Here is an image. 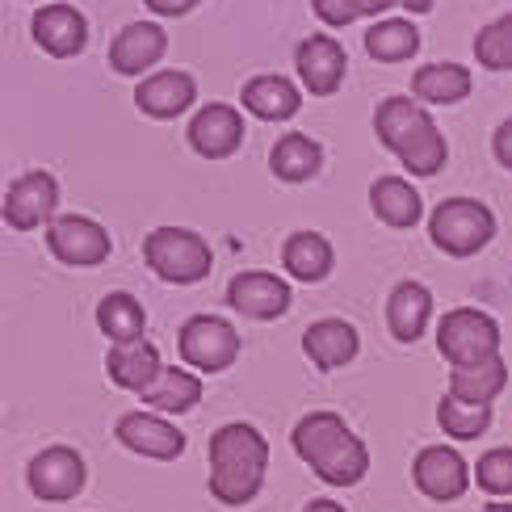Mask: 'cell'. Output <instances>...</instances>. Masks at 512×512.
Returning <instances> with one entry per match:
<instances>
[{
	"label": "cell",
	"mask_w": 512,
	"mask_h": 512,
	"mask_svg": "<svg viewBox=\"0 0 512 512\" xmlns=\"http://www.w3.org/2000/svg\"><path fill=\"white\" fill-rule=\"evenodd\" d=\"M55 210H59V181L51 173H26L9 185L5 206L0 215L13 231H34L42 223H55Z\"/></svg>",
	"instance_id": "obj_12"
},
{
	"label": "cell",
	"mask_w": 512,
	"mask_h": 512,
	"mask_svg": "<svg viewBox=\"0 0 512 512\" xmlns=\"http://www.w3.org/2000/svg\"><path fill=\"white\" fill-rule=\"evenodd\" d=\"M84 479H89V466H84V458L72 445H47L26 466V487L34 492V500H47V504L76 500L84 492Z\"/></svg>",
	"instance_id": "obj_8"
},
{
	"label": "cell",
	"mask_w": 512,
	"mask_h": 512,
	"mask_svg": "<svg viewBox=\"0 0 512 512\" xmlns=\"http://www.w3.org/2000/svg\"><path fill=\"white\" fill-rule=\"evenodd\" d=\"M240 101L244 110L265 118V122H290L298 110H303V93H298V84L286 80V76H252L244 89H240Z\"/></svg>",
	"instance_id": "obj_22"
},
{
	"label": "cell",
	"mask_w": 512,
	"mask_h": 512,
	"mask_svg": "<svg viewBox=\"0 0 512 512\" xmlns=\"http://www.w3.org/2000/svg\"><path fill=\"white\" fill-rule=\"evenodd\" d=\"M303 353L311 357L315 370L332 374V370H345L361 353V336L349 319H319V324H311L303 332Z\"/></svg>",
	"instance_id": "obj_19"
},
{
	"label": "cell",
	"mask_w": 512,
	"mask_h": 512,
	"mask_svg": "<svg viewBox=\"0 0 512 512\" xmlns=\"http://www.w3.org/2000/svg\"><path fill=\"white\" fill-rule=\"evenodd\" d=\"M160 370H164L160 353H156V345L147 336L131 340V345H110V353H105V374H110V382L122 387V391L143 395L160 378Z\"/></svg>",
	"instance_id": "obj_20"
},
{
	"label": "cell",
	"mask_w": 512,
	"mask_h": 512,
	"mask_svg": "<svg viewBox=\"0 0 512 512\" xmlns=\"http://www.w3.org/2000/svg\"><path fill=\"white\" fill-rule=\"evenodd\" d=\"M319 164H324V147H319L311 135L303 131H290L273 143V152H269V168H273V177L277 181H286V185H303L319 173Z\"/></svg>",
	"instance_id": "obj_27"
},
{
	"label": "cell",
	"mask_w": 512,
	"mask_h": 512,
	"mask_svg": "<svg viewBox=\"0 0 512 512\" xmlns=\"http://www.w3.org/2000/svg\"><path fill=\"white\" fill-rule=\"evenodd\" d=\"M210 496L227 508L252 504L269 475V441L256 424H223L210 433Z\"/></svg>",
	"instance_id": "obj_1"
},
{
	"label": "cell",
	"mask_w": 512,
	"mask_h": 512,
	"mask_svg": "<svg viewBox=\"0 0 512 512\" xmlns=\"http://www.w3.org/2000/svg\"><path fill=\"white\" fill-rule=\"evenodd\" d=\"M433 5H437V0H403V9H408L412 17H416V13H429Z\"/></svg>",
	"instance_id": "obj_38"
},
{
	"label": "cell",
	"mask_w": 512,
	"mask_h": 512,
	"mask_svg": "<svg viewBox=\"0 0 512 512\" xmlns=\"http://www.w3.org/2000/svg\"><path fill=\"white\" fill-rule=\"evenodd\" d=\"M311 9L324 26L340 30V26H353L357 17H366V0H311Z\"/></svg>",
	"instance_id": "obj_34"
},
{
	"label": "cell",
	"mask_w": 512,
	"mask_h": 512,
	"mask_svg": "<svg viewBox=\"0 0 512 512\" xmlns=\"http://www.w3.org/2000/svg\"><path fill=\"white\" fill-rule=\"evenodd\" d=\"M508 387V366L504 357H492V361H479V366H454L450 370V391L462 403H475V408H492V399Z\"/></svg>",
	"instance_id": "obj_29"
},
{
	"label": "cell",
	"mask_w": 512,
	"mask_h": 512,
	"mask_svg": "<svg viewBox=\"0 0 512 512\" xmlns=\"http://www.w3.org/2000/svg\"><path fill=\"white\" fill-rule=\"evenodd\" d=\"M114 437L122 450H131L139 458L173 462L185 454V433H177V424L160 412H126L114 424Z\"/></svg>",
	"instance_id": "obj_11"
},
{
	"label": "cell",
	"mask_w": 512,
	"mask_h": 512,
	"mask_svg": "<svg viewBox=\"0 0 512 512\" xmlns=\"http://www.w3.org/2000/svg\"><path fill=\"white\" fill-rule=\"evenodd\" d=\"M370 206H374V215L395 231H408L424 219V202L416 194V185L403 177H378L370 185Z\"/></svg>",
	"instance_id": "obj_25"
},
{
	"label": "cell",
	"mask_w": 512,
	"mask_h": 512,
	"mask_svg": "<svg viewBox=\"0 0 512 512\" xmlns=\"http://www.w3.org/2000/svg\"><path fill=\"white\" fill-rule=\"evenodd\" d=\"M496 236V215L479 198H445L429 215V240L445 256H475L492 244Z\"/></svg>",
	"instance_id": "obj_5"
},
{
	"label": "cell",
	"mask_w": 512,
	"mask_h": 512,
	"mask_svg": "<svg viewBox=\"0 0 512 512\" xmlns=\"http://www.w3.org/2000/svg\"><path fill=\"white\" fill-rule=\"evenodd\" d=\"M471 68H462V63H450V59H441V63H424V68H416L412 76V97L420 105H458L471 97Z\"/></svg>",
	"instance_id": "obj_23"
},
{
	"label": "cell",
	"mask_w": 512,
	"mask_h": 512,
	"mask_svg": "<svg viewBox=\"0 0 512 512\" xmlns=\"http://www.w3.org/2000/svg\"><path fill=\"white\" fill-rule=\"evenodd\" d=\"M227 303L248 319H277V315L290 311L294 290H290L286 277L265 273V269H248V273H236L227 282Z\"/></svg>",
	"instance_id": "obj_14"
},
{
	"label": "cell",
	"mask_w": 512,
	"mask_h": 512,
	"mask_svg": "<svg viewBox=\"0 0 512 512\" xmlns=\"http://www.w3.org/2000/svg\"><path fill=\"white\" fill-rule=\"evenodd\" d=\"M374 131L412 177H437L445 156H450L441 126L433 122V114L424 110L416 97H387L382 101L378 114H374Z\"/></svg>",
	"instance_id": "obj_3"
},
{
	"label": "cell",
	"mask_w": 512,
	"mask_h": 512,
	"mask_svg": "<svg viewBox=\"0 0 512 512\" xmlns=\"http://www.w3.org/2000/svg\"><path fill=\"white\" fill-rule=\"evenodd\" d=\"M475 59L487 72H512V13L496 17L475 34Z\"/></svg>",
	"instance_id": "obj_32"
},
{
	"label": "cell",
	"mask_w": 512,
	"mask_h": 512,
	"mask_svg": "<svg viewBox=\"0 0 512 512\" xmlns=\"http://www.w3.org/2000/svg\"><path fill=\"white\" fill-rule=\"evenodd\" d=\"M366 51L378 63H403L420 51V30L412 17H382L366 30Z\"/></svg>",
	"instance_id": "obj_30"
},
{
	"label": "cell",
	"mask_w": 512,
	"mask_h": 512,
	"mask_svg": "<svg viewBox=\"0 0 512 512\" xmlns=\"http://www.w3.org/2000/svg\"><path fill=\"white\" fill-rule=\"evenodd\" d=\"M437 349L454 366H479L500 357V324L479 307H454L437 324Z\"/></svg>",
	"instance_id": "obj_6"
},
{
	"label": "cell",
	"mask_w": 512,
	"mask_h": 512,
	"mask_svg": "<svg viewBox=\"0 0 512 512\" xmlns=\"http://www.w3.org/2000/svg\"><path fill=\"white\" fill-rule=\"evenodd\" d=\"M290 445L328 487H357L370 471L366 441H361L345 424V416H336V412H307L294 424Z\"/></svg>",
	"instance_id": "obj_2"
},
{
	"label": "cell",
	"mask_w": 512,
	"mask_h": 512,
	"mask_svg": "<svg viewBox=\"0 0 512 512\" xmlns=\"http://www.w3.org/2000/svg\"><path fill=\"white\" fill-rule=\"evenodd\" d=\"M475 471L458 450L450 445H424V450L412 458V483L420 487V496H429L437 504L462 500L466 487H471Z\"/></svg>",
	"instance_id": "obj_9"
},
{
	"label": "cell",
	"mask_w": 512,
	"mask_h": 512,
	"mask_svg": "<svg viewBox=\"0 0 512 512\" xmlns=\"http://www.w3.org/2000/svg\"><path fill=\"white\" fill-rule=\"evenodd\" d=\"M152 13H160V17H185L189 9H198L202 0H143Z\"/></svg>",
	"instance_id": "obj_36"
},
{
	"label": "cell",
	"mask_w": 512,
	"mask_h": 512,
	"mask_svg": "<svg viewBox=\"0 0 512 512\" xmlns=\"http://www.w3.org/2000/svg\"><path fill=\"white\" fill-rule=\"evenodd\" d=\"M492 152H496V160L512 173V118H504L500 126H496V135H492Z\"/></svg>",
	"instance_id": "obj_35"
},
{
	"label": "cell",
	"mask_w": 512,
	"mask_h": 512,
	"mask_svg": "<svg viewBox=\"0 0 512 512\" xmlns=\"http://www.w3.org/2000/svg\"><path fill=\"white\" fill-rule=\"evenodd\" d=\"M30 30H34V42L47 55L55 59H72L84 51V42H89V21H84L80 9L72 5H63V0H51V5H42L30 21Z\"/></svg>",
	"instance_id": "obj_16"
},
{
	"label": "cell",
	"mask_w": 512,
	"mask_h": 512,
	"mask_svg": "<svg viewBox=\"0 0 512 512\" xmlns=\"http://www.w3.org/2000/svg\"><path fill=\"white\" fill-rule=\"evenodd\" d=\"M282 265H286V273L294 277V282L311 286V282H324V277L332 273L336 252L319 231H294V236H286V244H282Z\"/></svg>",
	"instance_id": "obj_26"
},
{
	"label": "cell",
	"mask_w": 512,
	"mask_h": 512,
	"mask_svg": "<svg viewBox=\"0 0 512 512\" xmlns=\"http://www.w3.org/2000/svg\"><path fill=\"white\" fill-rule=\"evenodd\" d=\"M240 332L219 315H194L185 319L177 332V353L185 366H194L198 374H223L236 366L240 357Z\"/></svg>",
	"instance_id": "obj_7"
},
{
	"label": "cell",
	"mask_w": 512,
	"mask_h": 512,
	"mask_svg": "<svg viewBox=\"0 0 512 512\" xmlns=\"http://www.w3.org/2000/svg\"><path fill=\"white\" fill-rule=\"evenodd\" d=\"M143 261L168 286H194L202 277H210L215 256H210V244L198 231L156 227V231H147V240H143Z\"/></svg>",
	"instance_id": "obj_4"
},
{
	"label": "cell",
	"mask_w": 512,
	"mask_h": 512,
	"mask_svg": "<svg viewBox=\"0 0 512 512\" xmlns=\"http://www.w3.org/2000/svg\"><path fill=\"white\" fill-rule=\"evenodd\" d=\"M303 512H345V504H336V500H311V504H303Z\"/></svg>",
	"instance_id": "obj_37"
},
{
	"label": "cell",
	"mask_w": 512,
	"mask_h": 512,
	"mask_svg": "<svg viewBox=\"0 0 512 512\" xmlns=\"http://www.w3.org/2000/svg\"><path fill=\"white\" fill-rule=\"evenodd\" d=\"M147 408L160 412V416H185L202 403V378L194 370H181V366H164L160 378L139 395Z\"/></svg>",
	"instance_id": "obj_24"
},
{
	"label": "cell",
	"mask_w": 512,
	"mask_h": 512,
	"mask_svg": "<svg viewBox=\"0 0 512 512\" xmlns=\"http://www.w3.org/2000/svg\"><path fill=\"white\" fill-rule=\"evenodd\" d=\"M433 319V294L420 282H399L387 298V328L399 345H416V340L429 332Z\"/></svg>",
	"instance_id": "obj_21"
},
{
	"label": "cell",
	"mask_w": 512,
	"mask_h": 512,
	"mask_svg": "<svg viewBox=\"0 0 512 512\" xmlns=\"http://www.w3.org/2000/svg\"><path fill=\"white\" fill-rule=\"evenodd\" d=\"M294 68H298V80H303V89L311 97H332L340 84H345L349 55L332 34H311V38L298 42Z\"/></svg>",
	"instance_id": "obj_13"
},
{
	"label": "cell",
	"mask_w": 512,
	"mask_h": 512,
	"mask_svg": "<svg viewBox=\"0 0 512 512\" xmlns=\"http://www.w3.org/2000/svg\"><path fill=\"white\" fill-rule=\"evenodd\" d=\"M47 248L59 265H72V269H93L101 261H110V231L101 223L84 219V215H63L47 227Z\"/></svg>",
	"instance_id": "obj_10"
},
{
	"label": "cell",
	"mask_w": 512,
	"mask_h": 512,
	"mask_svg": "<svg viewBox=\"0 0 512 512\" xmlns=\"http://www.w3.org/2000/svg\"><path fill=\"white\" fill-rule=\"evenodd\" d=\"M437 424H441L445 437L475 441V437H483L487 429H492V408H475V403H462L454 395H445L437 403Z\"/></svg>",
	"instance_id": "obj_31"
},
{
	"label": "cell",
	"mask_w": 512,
	"mask_h": 512,
	"mask_svg": "<svg viewBox=\"0 0 512 512\" xmlns=\"http://www.w3.org/2000/svg\"><path fill=\"white\" fill-rule=\"evenodd\" d=\"M475 483L487 496H512V445H496L475 462Z\"/></svg>",
	"instance_id": "obj_33"
},
{
	"label": "cell",
	"mask_w": 512,
	"mask_h": 512,
	"mask_svg": "<svg viewBox=\"0 0 512 512\" xmlns=\"http://www.w3.org/2000/svg\"><path fill=\"white\" fill-rule=\"evenodd\" d=\"M189 147L202 156V160H227L240 152L244 143V118L236 105H202V110L194 114V122H189Z\"/></svg>",
	"instance_id": "obj_15"
},
{
	"label": "cell",
	"mask_w": 512,
	"mask_h": 512,
	"mask_svg": "<svg viewBox=\"0 0 512 512\" xmlns=\"http://www.w3.org/2000/svg\"><path fill=\"white\" fill-rule=\"evenodd\" d=\"M198 101V84L189 72H152L147 80H139V89H135V105L147 114V118H181L189 105Z\"/></svg>",
	"instance_id": "obj_18"
},
{
	"label": "cell",
	"mask_w": 512,
	"mask_h": 512,
	"mask_svg": "<svg viewBox=\"0 0 512 512\" xmlns=\"http://www.w3.org/2000/svg\"><path fill=\"white\" fill-rule=\"evenodd\" d=\"M164 51H168V34L156 21H131L110 42V68L118 76H143L164 59Z\"/></svg>",
	"instance_id": "obj_17"
},
{
	"label": "cell",
	"mask_w": 512,
	"mask_h": 512,
	"mask_svg": "<svg viewBox=\"0 0 512 512\" xmlns=\"http://www.w3.org/2000/svg\"><path fill=\"white\" fill-rule=\"evenodd\" d=\"M483 512H512V504H508V500H492V504H487Z\"/></svg>",
	"instance_id": "obj_39"
},
{
	"label": "cell",
	"mask_w": 512,
	"mask_h": 512,
	"mask_svg": "<svg viewBox=\"0 0 512 512\" xmlns=\"http://www.w3.org/2000/svg\"><path fill=\"white\" fill-rule=\"evenodd\" d=\"M97 328L110 345H131V340H143L147 332V311L135 294L114 290L97 303Z\"/></svg>",
	"instance_id": "obj_28"
}]
</instances>
